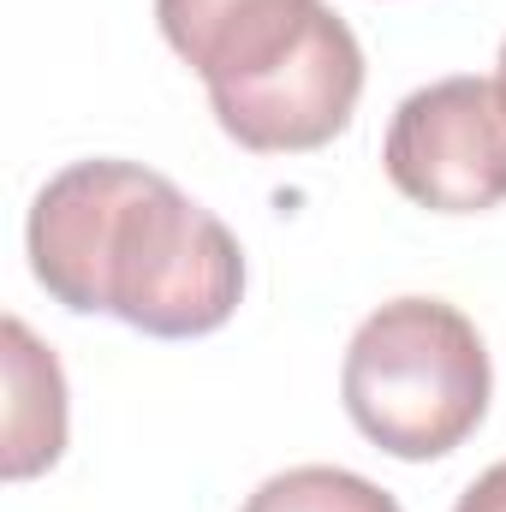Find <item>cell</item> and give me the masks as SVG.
I'll use <instances>...</instances> for the list:
<instances>
[{
	"instance_id": "cell-1",
	"label": "cell",
	"mask_w": 506,
	"mask_h": 512,
	"mask_svg": "<svg viewBox=\"0 0 506 512\" xmlns=\"http://www.w3.org/2000/svg\"><path fill=\"white\" fill-rule=\"evenodd\" d=\"M30 274L78 316L155 340H203L245 298V251L221 215L137 161H72L30 203Z\"/></svg>"
},
{
	"instance_id": "cell-2",
	"label": "cell",
	"mask_w": 506,
	"mask_h": 512,
	"mask_svg": "<svg viewBox=\"0 0 506 512\" xmlns=\"http://www.w3.org/2000/svg\"><path fill=\"white\" fill-rule=\"evenodd\" d=\"M167 48L251 155H304L352 126L364 48L328 0H155Z\"/></svg>"
},
{
	"instance_id": "cell-3",
	"label": "cell",
	"mask_w": 506,
	"mask_h": 512,
	"mask_svg": "<svg viewBox=\"0 0 506 512\" xmlns=\"http://www.w3.org/2000/svg\"><path fill=\"white\" fill-rule=\"evenodd\" d=\"M489 346L447 298H393L346 346V417L405 465L447 459L489 417Z\"/></svg>"
},
{
	"instance_id": "cell-4",
	"label": "cell",
	"mask_w": 506,
	"mask_h": 512,
	"mask_svg": "<svg viewBox=\"0 0 506 512\" xmlns=\"http://www.w3.org/2000/svg\"><path fill=\"white\" fill-rule=\"evenodd\" d=\"M381 167L429 215H483L506 203V96L489 78H441L399 102Z\"/></svg>"
},
{
	"instance_id": "cell-5",
	"label": "cell",
	"mask_w": 506,
	"mask_h": 512,
	"mask_svg": "<svg viewBox=\"0 0 506 512\" xmlns=\"http://www.w3.org/2000/svg\"><path fill=\"white\" fill-rule=\"evenodd\" d=\"M0 334H6V459L0 471L24 483L66 453V376H60V358L18 316H6Z\"/></svg>"
},
{
	"instance_id": "cell-6",
	"label": "cell",
	"mask_w": 506,
	"mask_h": 512,
	"mask_svg": "<svg viewBox=\"0 0 506 512\" xmlns=\"http://www.w3.org/2000/svg\"><path fill=\"white\" fill-rule=\"evenodd\" d=\"M239 512H399V501L387 489H376L370 477H358V471L298 465V471L268 477Z\"/></svg>"
},
{
	"instance_id": "cell-7",
	"label": "cell",
	"mask_w": 506,
	"mask_h": 512,
	"mask_svg": "<svg viewBox=\"0 0 506 512\" xmlns=\"http://www.w3.org/2000/svg\"><path fill=\"white\" fill-rule=\"evenodd\" d=\"M453 512H506V459L501 465H489V471L459 495V507Z\"/></svg>"
},
{
	"instance_id": "cell-8",
	"label": "cell",
	"mask_w": 506,
	"mask_h": 512,
	"mask_svg": "<svg viewBox=\"0 0 506 512\" xmlns=\"http://www.w3.org/2000/svg\"><path fill=\"white\" fill-rule=\"evenodd\" d=\"M495 84H501V96H506V42H501V78Z\"/></svg>"
}]
</instances>
